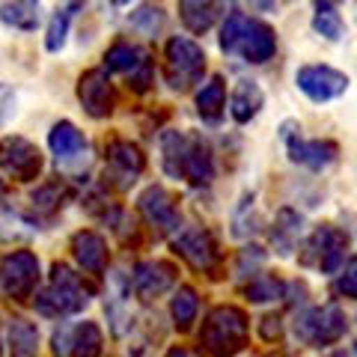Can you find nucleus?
Listing matches in <instances>:
<instances>
[{
  "label": "nucleus",
  "mask_w": 357,
  "mask_h": 357,
  "mask_svg": "<svg viewBox=\"0 0 357 357\" xmlns=\"http://www.w3.org/2000/svg\"><path fill=\"white\" fill-rule=\"evenodd\" d=\"M45 158L39 146L21 134H3L0 137V170L15 182H36L42 176Z\"/></svg>",
  "instance_id": "12"
},
{
  "label": "nucleus",
  "mask_w": 357,
  "mask_h": 357,
  "mask_svg": "<svg viewBox=\"0 0 357 357\" xmlns=\"http://www.w3.org/2000/svg\"><path fill=\"white\" fill-rule=\"evenodd\" d=\"M51 349L57 357H102L105 333L96 321H72L54 331Z\"/></svg>",
  "instance_id": "13"
},
{
  "label": "nucleus",
  "mask_w": 357,
  "mask_h": 357,
  "mask_svg": "<svg viewBox=\"0 0 357 357\" xmlns=\"http://www.w3.org/2000/svg\"><path fill=\"white\" fill-rule=\"evenodd\" d=\"M331 357H357V351H354V349H349V351H345V349H342V351H333Z\"/></svg>",
  "instance_id": "40"
},
{
  "label": "nucleus",
  "mask_w": 357,
  "mask_h": 357,
  "mask_svg": "<svg viewBox=\"0 0 357 357\" xmlns=\"http://www.w3.org/2000/svg\"><path fill=\"white\" fill-rule=\"evenodd\" d=\"M265 250L259 248V244H248L244 250H238V259H236V274L238 277H256V271L262 268L265 262Z\"/></svg>",
  "instance_id": "35"
},
{
  "label": "nucleus",
  "mask_w": 357,
  "mask_h": 357,
  "mask_svg": "<svg viewBox=\"0 0 357 357\" xmlns=\"http://www.w3.org/2000/svg\"><path fill=\"white\" fill-rule=\"evenodd\" d=\"M146 170V155L137 143L114 137L105 146V182L110 191H128Z\"/></svg>",
  "instance_id": "8"
},
{
  "label": "nucleus",
  "mask_w": 357,
  "mask_h": 357,
  "mask_svg": "<svg viewBox=\"0 0 357 357\" xmlns=\"http://www.w3.org/2000/svg\"><path fill=\"white\" fill-rule=\"evenodd\" d=\"M312 9H316L312 13V30L328 42H340L345 36V21L340 15V9L333 3H316Z\"/></svg>",
  "instance_id": "31"
},
{
  "label": "nucleus",
  "mask_w": 357,
  "mask_h": 357,
  "mask_svg": "<svg viewBox=\"0 0 357 357\" xmlns=\"http://www.w3.org/2000/svg\"><path fill=\"white\" fill-rule=\"evenodd\" d=\"M164 357H203V354L194 351V349H188V345H173V349L167 351Z\"/></svg>",
  "instance_id": "39"
},
{
  "label": "nucleus",
  "mask_w": 357,
  "mask_h": 357,
  "mask_svg": "<svg viewBox=\"0 0 357 357\" xmlns=\"http://www.w3.org/2000/svg\"><path fill=\"white\" fill-rule=\"evenodd\" d=\"M152 84H155V63L149 57L137 72L128 77V89H131V93H137V96H143V93H149V89H152Z\"/></svg>",
  "instance_id": "36"
},
{
  "label": "nucleus",
  "mask_w": 357,
  "mask_h": 357,
  "mask_svg": "<svg viewBox=\"0 0 357 357\" xmlns=\"http://www.w3.org/2000/svg\"><path fill=\"white\" fill-rule=\"evenodd\" d=\"M250 342V319L236 304H218L199 328V349L208 357H238Z\"/></svg>",
  "instance_id": "3"
},
{
  "label": "nucleus",
  "mask_w": 357,
  "mask_h": 357,
  "mask_svg": "<svg viewBox=\"0 0 357 357\" xmlns=\"http://www.w3.org/2000/svg\"><path fill=\"white\" fill-rule=\"evenodd\" d=\"M259 337L265 342H274L283 337V319L280 316H262L259 319Z\"/></svg>",
  "instance_id": "37"
},
{
  "label": "nucleus",
  "mask_w": 357,
  "mask_h": 357,
  "mask_svg": "<svg viewBox=\"0 0 357 357\" xmlns=\"http://www.w3.org/2000/svg\"><path fill=\"white\" fill-rule=\"evenodd\" d=\"M206 51L191 36H170L164 45V81L173 93H188L206 75Z\"/></svg>",
  "instance_id": "4"
},
{
  "label": "nucleus",
  "mask_w": 357,
  "mask_h": 357,
  "mask_svg": "<svg viewBox=\"0 0 357 357\" xmlns=\"http://www.w3.org/2000/svg\"><path fill=\"white\" fill-rule=\"evenodd\" d=\"M295 84L298 89L304 93L310 102L316 105H325V102H333V98H340L345 89H349V75L333 69L328 63H307L301 66L295 72Z\"/></svg>",
  "instance_id": "14"
},
{
  "label": "nucleus",
  "mask_w": 357,
  "mask_h": 357,
  "mask_svg": "<svg viewBox=\"0 0 357 357\" xmlns=\"http://www.w3.org/2000/svg\"><path fill=\"white\" fill-rule=\"evenodd\" d=\"M178 178L191 188H208L215 182V149L211 143L197 131H188L182 164H178Z\"/></svg>",
  "instance_id": "17"
},
{
  "label": "nucleus",
  "mask_w": 357,
  "mask_h": 357,
  "mask_svg": "<svg viewBox=\"0 0 357 357\" xmlns=\"http://www.w3.org/2000/svg\"><path fill=\"white\" fill-rule=\"evenodd\" d=\"M84 9V3H63L57 13L51 15L48 21V30H45V51L51 54H60L66 48V36H69V27H72V18Z\"/></svg>",
  "instance_id": "27"
},
{
  "label": "nucleus",
  "mask_w": 357,
  "mask_h": 357,
  "mask_svg": "<svg viewBox=\"0 0 357 357\" xmlns=\"http://www.w3.org/2000/svg\"><path fill=\"white\" fill-rule=\"evenodd\" d=\"M137 211L146 220V227L158 238L164 236H178L182 232V211H178V199L170 194L164 185H149L143 188L137 197Z\"/></svg>",
  "instance_id": "9"
},
{
  "label": "nucleus",
  "mask_w": 357,
  "mask_h": 357,
  "mask_svg": "<svg viewBox=\"0 0 357 357\" xmlns=\"http://www.w3.org/2000/svg\"><path fill=\"white\" fill-rule=\"evenodd\" d=\"M173 253L182 256L194 271H203L211 277H215V271L223 262L220 244L211 236V229H206V227H182V232L173 236Z\"/></svg>",
  "instance_id": "10"
},
{
  "label": "nucleus",
  "mask_w": 357,
  "mask_h": 357,
  "mask_svg": "<svg viewBox=\"0 0 357 357\" xmlns=\"http://www.w3.org/2000/svg\"><path fill=\"white\" fill-rule=\"evenodd\" d=\"M280 137L286 143V152H289V158H292L295 164L301 167H307V170H328L331 164H337L340 158V143H333V140H304L301 137V126L298 122H283L280 126Z\"/></svg>",
  "instance_id": "11"
},
{
  "label": "nucleus",
  "mask_w": 357,
  "mask_h": 357,
  "mask_svg": "<svg viewBox=\"0 0 357 357\" xmlns=\"http://www.w3.org/2000/svg\"><path fill=\"white\" fill-rule=\"evenodd\" d=\"M3 194H6V182H3V176H0V199H3Z\"/></svg>",
  "instance_id": "41"
},
{
  "label": "nucleus",
  "mask_w": 357,
  "mask_h": 357,
  "mask_svg": "<svg viewBox=\"0 0 357 357\" xmlns=\"http://www.w3.org/2000/svg\"><path fill=\"white\" fill-rule=\"evenodd\" d=\"M77 102H81L84 114L93 119H107L116 110V86L110 75L98 66V69H86L77 77Z\"/></svg>",
  "instance_id": "15"
},
{
  "label": "nucleus",
  "mask_w": 357,
  "mask_h": 357,
  "mask_svg": "<svg viewBox=\"0 0 357 357\" xmlns=\"http://www.w3.org/2000/svg\"><path fill=\"white\" fill-rule=\"evenodd\" d=\"M15 114V89L9 84H0V126Z\"/></svg>",
  "instance_id": "38"
},
{
  "label": "nucleus",
  "mask_w": 357,
  "mask_h": 357,
  "mask_svg": "<svg viewBox=\"0 0 357 357\" xmlns=\"http://www.w3.org/2000/svg\"><path fill=\"white\" fill-rule=\"evenodd\" d=\"M304 238V215L292 206H283L271 223V248L277 256H292Z\"/></svg>",
  "instance_id": "20"
},
{
  "label": "nucleus",
  "mask_w": 357,
  "mask_h": 357,
  "mask_svg": "<svg viewBox=\"0 0 357 357\" xmlns=\"http://www.w3.org/2000/svg\"><path fill=\"white\" fill-rule=\"evenodd\" d=\"M128 21H131L134 30L143 33V36H158V33L164 30V24H167V13H164V6L143 3V6L134 9Z\"/></svg>",
  "instance_id": "33"
},
{
  "label": "nucleus",
  "mask_w": 357,
  "mask_h": 357,
  "mask_svg": "<svg viewBox=\"0 0 357 357\" xmlns=\"http://www.w3.org/2000/svg\"><path fill=\"white\" fill-rule=\"evenodd\" d=\"M197 114L206 126H220L227 114V81L223 75H211L197 93Z\"/></svg>",
  "instance_id": "21"
},
{
  "label": "nucleus",
  "mask_w": 357,
  "mask_h": 357,
  "mask_svg": "<svg viewBox=\"0 0 357 357\" xmlns=\"http://www.w3.org/2000/svg\"><path fill=\"white\" fill-rule=\"evenodd\" d=\"M42 280V268L39 256L33 250H9L0 256V292L15 304L36 298V289Z\"/></svg>",
  "instance_id": "7"
},
{
  "label": "nucleus",
  "mask_w": 357,
  "mask_h": 357,
  "mask_svg": "<svg viewBox=\"0 0 357 357\" xmlns=\"http://www.w3.org/2000/svg\"><path fill=\"white\" fill-rule=\"evenodd\" d=\"M0 21H3L6 27L33 33L42 24V6L30 3V0H21V3H3L0 6Z\"/></svg>",
  "instance_id": "29"
},
{
  "label": "nucleus",
  "mask_w": 357,
  "mask_h": 357,
  "mask_svg": "<svg viewBox=\"0 0 357 357\" xmlns=\"http://www.w3.org/2000/svg\"><path fill=\"white\" fill-rule=\"evenodd\" d=\"M220 15H223V6L208 3V0H182V3H178V18H182V24L188 27V33H194V36L208 33L218 24Z\"/></svg>",
  "instance_id": "24"
},
{
  "label": "nucleus",
  "mask_w": 357,
  "mask_h": 357,
  "mask_svg": "<svg viewBox=\"0 0 357 357\" xmlns=\"http://www.w3.org/2000/svg\"><path fill=\"white\" fill-rule=\"evenodd\" d=\"M48 149L54 152V158H57V167L75 170L77 164H86L89 143L75 122L60 119V122H54L51 131H48Z\"/></svg>",
  "instance_id": "18"
},
{
  "label": "nucleus",
  "mask_w": 357,
  "mask_h": 357,
  "mask_svg": "<svg viewBox=\"0 0 357 357\" xmlns=\"http://www.w3.org/2000/svg\"><path fill=\"white\" fill-rule=\"evenodd\" d=\"M0 357H3V342H0Z\"/></svg>",
  "instance_id": "42"
},
{
  "label": "nucleus",
  "mask_w": 357,
  "mask_h": 357,
  "mask_svg": "<svg viewBox=\"0 0 357 357\" xmlns=\"http://www.w3.org/2000/svg\"><path fill=\"white\" fill-rule=\"evenodd\" d=\"M178 280V268L170 259H146V262H137L131 271V292L134 298H140L143 304L161 298L164 292H170Z\"/></svg>",
  "instance_id": "16"
},
{
  "label": "nucleus",
  "mask_w": 357,
  "mask_h": 357,
  "mask_svg": "<svg viewBox=\"0 0 357 357\" xmlns=\"http://www.w3.org/2000/svg\"><path fill=\"white\" fill-rule=\"evenodd\" d=\"M333 292L340 298H349L357 301V253H351L345 265L337 271V280H333Z\"/></svg>",
  "instance_id": "34"
},
{
  "label": "nucleus",
  "mask_w": 357,
  "mask_h": 357,
  "mask_svg": "<svg viewBox=\"0 0 357 357\" xmlns=\"http://www.w3.org/2000/svg\"><path fill=\"white\" fill-rule=\"evenodd\" d=\"M292 331L310 349H328V345H337L349 333V319H345V312L337 301H331V304L298 312Z\"/></svg>",
  "instance_id": "6"
},
{
  "label": "nucleus",
  "mask_w": 357,
  "mask_h": 357,
  "mask_svg": "<svg viewBox=\"0 0 357 357\" xmlns=\"http://www.w3.org/2000/svg\"><path fill=\"white\" fill-rule=\"evenodd\" d=\"M197 312H199V295L194 286H178L173 298H170V316H173V328L178 333H188L197 321Z\"/></svg>",
  "instance_id": "25"
},
{
  "label": "nucleus",
  "mask_w": 357,
  "mask_h": 357,
  "mask_svg": "<svg viewBox=\"0 0 357 357\" xmlns=\"http://www.w3.org/2000/svg\"><path fill=\"white\" fill-rule=\"evenodd\" d=\"M265 107V93L256 81H238L232 86L229 96V116L238 122V126H248L250 119L259 116V110Z\"/></svg>",
  "instance_id": "22"
},
{
  "label": "nucleus",
  "mask_w": 357,
  "mask_h": 357,
  "mask_svg": "<svg viewBox=\"0 0 357 357\" xmlns=\"http://www.w3.org/2000/svg\"><path fill=\"white\" fill-rule=\"evenodd\" d=\"M220 51L250 66H262L277 54V33L262 18H253L241 9H229L220 24Z\"/></svg>",
  "instance_id": "1"
},
{
  "label": "nucleus",
  "mask_w": 357,
  "mask_h": 357,
  "mask_svg": "<svg viewBox=\"0 0 357 357\" xmlns=\"http://www.w3.org/2000/svg\"><path fill=\"white\" fill-rule=\"evenodd\" d=\"M93 298H96V286L84 274H77L66 262H54L48 274V286L36 292L33 307L45 319H66L81 312Z\"/></svg>",
  "instance_id": "2"
},
{
  "label": "nucleus",
  "mask_w": 357,
  "mask_h": 357,
  "mask_svg": "<svg viewBox=\"0 0 357 357\" xmlns=\"http://www.w3.org/2000/svg\"><path fill=\"white\" fill-rule=\"evenodd\" d=\"M149 57H152V54H149L146 48H140V45H134V42L119 39V42H114V45H110V48L105 51V66H102V69H105L107 75L116 72V75L131 77Z\"/></svg>",
  "instance_id": "23"
},
{
  "label": "nucleus",
  "mask_w": 357,
  "mask_h": 357,
  "mask_svg": "<svg viewBox=\"0 0 357 357\" xmlns=\"http://www.w3.org/2000/svg\"><path fill=\"white\" fill-rule=\"evenodd\" d=\"M9 357H36L39 354V328L27 319H13L9 321Z\"/></svg>",
  "instance_id": "26"
},
{
  "label": "nucleus",
  "mask_w": 357,
  "mask_h": 357,
  "mask_svg": "<svg viewBox=\"0 0 357 357\" xmlns=\"http://www.w3.org/2000/svg\"><path fill=\"white\" fill-rule=\"evenodd\" d=\"M229 227H232V236H236V238H250V236L259 232L262 220H259V211H256V197L253 194H244L238 199L236 211H232V223H229Z\"/></svg>",
  "instance_id": "30"
},
{
  "label": "nucleus",
  "mask_w": 357,
  "mask_h": 357,
  "mask_svg": "<svg viewBox=\"0 0 357 357\" xmlns=\"http://www.w3.org/2000/svg\"><path fill=\"white\" fill-rule=\"evenodd\" d=\"M286 295V283L277 274H256L250 277V283L244 286V298L250 304H268V301H277Z\"/></svg>",
  "instance_id": "32"
},
{
  "label": "nucleus",
  "mask_w": 357,
  "mask_h": 357,
  "mask_svg": "<svg viewBox=\"0 0 357 357\" xmlns=\"http://www.w3.org/2000/svg\"><path fill=\"white\" fill-rule=\"evenodd\" d=\"M69 250L75 256V262L81 265L86 274H105L107 271V241H105L102 232L77 229L69 241Z\"/></svg>",
  "instance_id": "19"
},
{
  "label": "nucleus",
  "mask_w": 357,
  "mask_h": 357,
  "mask_svg": "<svg viewBox=\"0 0 357 357\" xmlns=\"http://www.w3.org/2000/svg\"><path fill=\"white\" fill-rule=\"evenodd\" d=\"M349 232H342L333 223H319L310 236L301 241L298 262L304 268H319L321 274H337L349 259Z\"/></svg>",
  "instance_id": "5"
},
{
  "label": "nucleus",
  "mask_w": 357,
  "mask_h": 357,
  "mask_svg": "<svg viewBox=\"0 0 357 357\" xmlns=\"http://www.w3.org/2000/svg\"><path fill=\"white\" fill-rule=\"evenodd\" d=\"M63 199H66V185L63 182H45V185H39L36 191L30 194V206H33V215H36V220H51L63 208Z\"/></svg>",
  "instance_id": "28"
}]
</instances>
